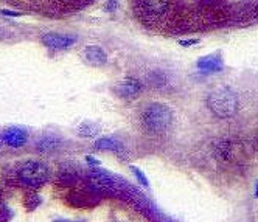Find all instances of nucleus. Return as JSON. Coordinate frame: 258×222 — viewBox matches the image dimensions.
<instances>
[{
  "label": "nucleus",
  "mask_w": 258,
  "mask_h": 222,
  "mask_svg": "<svg viewBox=\"0 0 258 222\" xmlns=\"http://www.w3.org/2000/svg\"><path fill=\"white\" fill-rule=\"evenodd\" d=\"M207 106L218 118H230L238 110V97L232 89L219 87L209 95Z\"/></svg>",
  "instance_id": "nucleus-1"
},
{
  "label": "nucleus",
  "mask_w": 258,
  "mask_h": 222,
  "mask_svg": "<svg viewBox=\"0 0 258 222\" xmlns=\"http://www.w3.org/2000/svg\"><path fill=\"white\" fill-rule=\"evenodd\" d=\"M173 120L171 109L162 103H153L143 110L142 114V124L146 131L153 134L165 132L170 127Z\"/></svg>",
  "instance_id": "nucleus-2"
},
{
  "label": "nucleus",
  "mask_w": 258,
  "mask_h": 222,
  "mask_svg": "<svg viewBox=\"0 0 258 222\" xmlns=\"http://www.w3.org/2000/svg\"><path fill=\"white\" fill-rule=\"evenodd\" d=\"M19 179L28 187H39L48 179V170L42 162L31 160L21 166Z\"/></svg>",
  "instance_id": "nucleus-3"
},
{
  "label": "nucleus",
  "mask_w": 258,
  "mask_h": 222,
  "mask_svg": "<svg viewBox=\"0 0 258 222\" xmlns=\"http://www.w3.org/2000/svg\"><path fill=\"white\" fill-rule=\"evenodd\" d=\"M42 44L51 50H62L75 44V38L61 34V33H47L42 38Z\"/></svg>",
  "instance_id": "nucleus-4"
},
{
  "label": "nucleus",
  "mask_w": 258,
  "mask_h": 222,
  "mask_svg": "<svg viewBox=\"0 0 258 222\" xmlns=\"http://www.w3.org/2000/svg\"><path fill=\"white\" fill-rule=\"evenodd\" d=\"M142 90V84L136 78H124L115 86V92L121 98H133Z\"/></svg>",
  "instance_id": "nucleus-5"
},
{
  "label": "nucleus",
  "mask_w": 258,
  "mask_h": 222,
  "mask_svg": "<svg viewBox=\"0 0 258 222\" xmlns=\"http://www.w3.org/2000/svg\"><path fill=\"white\" fill-rule=\"evenodd\" d=\"M4 141L11 147H21L27 141V132L21 127H10L4 134Z\"/></svg>",
  "instance_id": "nucleus-6"
},
{
  "label": "nucleus",
  "mask_w": 258,
  "mask_h": 222,
  "mask_svg": "<svg viewBox=\"0 0 258 222\" xmlns=\"http://www.w3.org/2000/svg\"><path fill=\"white\" fill-rule=\"evenodd\" d=\"M90 185L98 191H107L112 188V179H110L106 173L103 171H92L90 177H89Z\"/></svg>",
  "instance_id": "nucleus-7"
},
{
  "label": "nucleus",
  "mask_w": 258,
  "mask_h": 222,
  "mask_svg": "<svg viewBox=\"0 0 258 222\" xmlns=\"http://www.w3.org/2000/svg\"><path fill=\"white\" fill-rule=\"evenodd\" d=\"M86 59L94 65H103V64H106L107 56L100 47L89 45V47H86Z\"/></svg>",
  "instance_id": "nucleus-8"
},
{
  "label": "nucleus",
  "mask_w": 258,
  "mask_h": 222,
  "mask_svg": "<svg viewBox=\"0 0 258 222\" xmlns=\"http://www.w3.org/2000/svg\"><path fill=\"white\" fill-rule=\"evenodd\" d=\"M170 0H143V7L153 16H162L167 13Z\"/></svg>",
  "instance_id": "nucleus-9"
},
{
  "label": "nucleus",
  "mask_w": 258,
  "mask_h": 222,
  "mask_svg": "<svg viewBox=\"0 0 258 222\" xmlns=\"http://www.w3.org/2000/svg\"><path fill=\"white\" fill-rule=\"evenodd\" d=\"M198 67L202 68V70H206V71H216V70L223 68V62H221V59L216 56V54H210V56L199 59Z\"/></svg>",
  "instance_id": "nucleus-10"
},
{
  "label": "nucleus",
  "mask_w": 258,
  "mask_h": 222,
  "mask_svg": "<svg viewBox=\"0 0 258 222\" xmlns=\"http://www.w3.org/2000/svg\"><path fill=\"white\" fill-rule=\"evenodd\" d=\"M95 147L100 151H120L121 143L112 137H101L95 141Z\"/></svg>",
  "instance_id": "nucleus-11"
},
{
  "label": "nucleus",
  "mask_w": 258,
  "mask_h": 222,
  "mask_svg": "<svg viewBox=\"0 0 258 222\" xmlns=\"http://www.w3.org/2000/svg\"><path fill=\"white\" fill-rule=\"evenodd\" d=\"M78 132H80V135H83L84 138L95 137V135L100 134V127L95 126L94 123H83V124L78 127Z\"/></svg>",
  "instance_id": "nucleus-12"
},
{
  "label": "nucleus",
  "mask_w": 258,
  "mask_h": 222,
  "mask_svg": "<svg viewBox=\"0 0 258 222\" xmlns=\"http://www.w3.org/2000/svg\"><path fill=\"white\" fill-rule=\"evenodd\" d=\"M56 146H58V140H54L53 137H45L38 143V150L41 153H48V151H53Z\"/></svg>",
  "instance_id": "nucleus-13"
},
{
  "label": "nucleus",
  "mask_w": 258,
  "mask_h": 222,
  "mask_svg": "<svg viewBox=\"0 0 258 222\" xmlns=\"http://www.w3.org/2000/svg\"><path fill=\"white\" fill-rule=\"evenodd\" d=\"M131 171L136 174V177H137V180L143 185V187H148V179L145 177V174H143V171L142 170H139V168H136V166H131Z\"/></svg>",
  "instance_id": "nucleus-14"
},
{
  "label": "nucleus",
  "mask_w": 258,
  "mask_h": 222,
  "mask_svg": "<svg viewBox=\"0 0 258 222\" xmlns=\"http://www.w3.org/2000/svg\"><path fill=\"white\" fill-rule=\"evenodd\" d=\"M87 160H89V163H94V165H98V160H97V159H94V157H87Z\"/></svg>",
  "instance_id": "nucleus-15"
},
{
  "label": "nucleus",
  "mask_w": 258,
  "mask_h": 222,
  "mask_svg": "<svg viewBox=\"0 0 258 222\" xmlns=\"http://www.w3.org/2000/svg\"><path fill=\"white\" fill-rule=\"evenodd\" d=\"M4 14H8V16H19V13H13V11H2Z\"/></svg>",
  "instance_id": "nucleus-16"
},
{
  "label": "nucleus",
  "mask_w": 258,
  "mask_h": 222,
  "mask_svg": "<svg viewBox=\"0 0 258 222\" xmlns=\"http://www.w3.org/2000/svg\"><path fill=\"white\" fill-rule=\"evenodd\" d=\"M256 196H258V183H256V193H255Z\"/></svg>",
  "instance_id": "nucleus-17"
}]
</instances>
